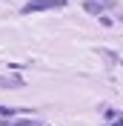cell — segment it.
<instances>
[{
	"label": "cell",
	"instance_id": "1",
	"mask_svg": "<svg viewBox=\"0 0 123 126\" xmlns=\"http://www.w3.org/2000/svg\"><path fill=\"white\" fill-rule=\"evenodd\" d=\"M52 6H60V0H31L23 6V15H34L40 9H52Z\"/></svg>",
	"mask_w": 123,
	"mask_h": 126
},
{
	"label": "cell",
	"instance_id": "2",
	"mask_svg": "<svg viewBox=\"0 0 123 126\" xmlns=\"http://www.w3.org/2000/svg\"><path fill=\"white\" fill-rule=\"evenodd\" d=\"M0 86H20V80L17 78H3V75H0Z\"/></svg>",
	"mask_w": 123,
	"mask_h": 126
},
{
	"label": "cell",
	"instance_id": "3",
	"mask_svg": "<svg viewBox=\"0 0 123 126\" xmlns=\"http://www.w3.org/2000/svg\"><path fill=\"white\" fill-rule=\"evenodd\" d=\"M86 12H92V15H100V6H97V3H86Z\"/></svg>",
	"mask_w": 123,
	"mask_h": 126
},
{
	"label": "cell",
	"instance_id": "4",
	"mask_svg": "<svg viewBox=\"0 0 123 126\" xmlns=\"http://www.w3.org/2000/svg\"><path fill=\"white\" fill-rule=\"evenodd\" d=\"M12 126H37V123H31V120H17V123H12Z\"/></svg>",
	"mask_w": 123,
	"mask_h": 126
},
{
	"label": "cell",
	"instance_id": "5",
	"mask_svg": "<svg viewBox=\"0 0 123 126\" xmlns=\"http://www.w3.org/2000/svg\"><path fill=\"white\" fill-rule=\"evenodd\" d=\"M112 126H123V118H117V123H112Z\"/></svg>",
	"mask_w": 123,
	"mask_h": 126
}]
</instances>
